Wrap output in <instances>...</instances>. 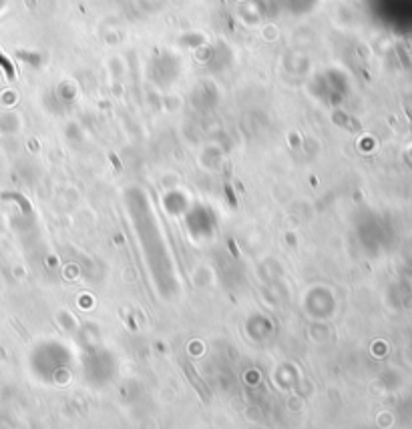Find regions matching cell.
<instances>
[{
  "label": "cell",
  "mask_w": 412,
  "mask_h": 429,
  "mask_svg": "<svg viewBox=\"0 0 412 429\" xmlns=\"http://www.w3.org/2000/svg\"><path fill=\"white\" fill-rule=\"evenodd\" d=\"M183 369H185V373H187V377H192V381H193V388L197 389L199 391V395L204 397V402H209L211 399V393L207 391V388L201 383V379L199 377L195 376L193 373V369H192V365H183Z\"/></svg>",
  "instance_id": "obj_1"
}]
</instances>
